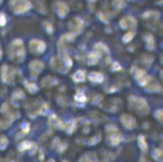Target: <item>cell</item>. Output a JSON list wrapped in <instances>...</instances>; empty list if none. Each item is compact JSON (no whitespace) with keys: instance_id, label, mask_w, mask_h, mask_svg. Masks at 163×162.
Segmentation results:
<instances>
[{"instance_id":"10","label":"cell","mask_w":163,"mask_h":162,"mask_svg":"<svg viewBox=\"0 0 163 162\" xmlns=\"http://www.w3.org/2000/svg\"><path fill=\"white\" fill-rule=\"evenodd\" d=\"M89 78L93 82L100 83L102 82L103 80H104V76L102 75V73L93 72V73H90V74L89 75Z\"/></svg>"},{"instance_id":"7","label":"cell","mask_w":163,"mask_h":162,"mask_svg":"<svg viewBox=\"0 0 163 162\" xmlns=\"http://www.w3.org/2000/svg\"><path fill=\"white\" fill-rule=\"evenodd\" d=\"M29 66H30L31 69L34 70V71L37 72V73H39L42 70L44 67V64L41 61H32L29 64Z\"/></svg>"},{"instance_id":"4","label":"cell","mask_w":163,"mask_h":162,"mask_svg":"<svg viewBox=\"0 0 163 162\" xmlns=\"http://www.w3.org/2000/svg\"><path fill=\"white\" fill-rule=\"evenodd\" d=\"M131 71L134 73L135 78L137 80L140 84L141 85H144L147 83V80H148V76L145 73V72H144L143 70H142L141 69H139V68L136 67H133Z\"/></svg>"},{"instance_id":"18","label":"cell","mask_w":163,"mask_h":162,"mask_svg":"<svg viewBox=\"0 0 163 162\" xmlns=\"http://www.w3.org/2000/svg\"><path fill=\"white\" fill-rule=\"evenodd\" d=\"M2 2V0H0V5H1V3Z\"/></svg>"},{"instance_id":"13","label":"cell","mask_w":163,"mask_h":162,"mask_svg":"<svg viewBox=\"0 0 163 162\" xmlns=\"http://www.w3.org/2000/svg\"><path fill=\"white\" fill-rule=\"evenodd\" d=\"M133 35H134V34H133V32H129L128 33H126V34L124 35L123 38V41L124 42H129L131 40L133 39Z\"/></svg>"},{"instance_id":"1","label":"cell","mask_w":163,"mask_h":162,"mask_svg":"<svg viewBox=\"0 0 163 162\" xmlns=\"http://www.w3.org/2000/svg\"><path fill=\"white\" fill-rule=\"evenodd\" d=\"M9 57L12 60L17 62H21L24 60L25 51L23 42L20 39L15 40L9 47Z\"/></svg>"},{"instance_id":"2","label":"cell","mask_w":163,"mask_h":162,"mask_svg":"<svg viewBox=\"0 0 163 162\" xmlns=\"http://www.w3.org/2000/svg\"><path fill=\"white\" fill-rule=\"evenodd\" d=\"M10 6L15 13L22 14L31 9L32 3L29 0H11Z\"/></svg>"},{"instance_id":"15","label":"cell","mask_w":163,"mask_h":162,"mask_svg":"<svg viewBox=\"0 0 163 162\" xmlns=\"http://www.w3.org/2000/svg\"><path fill=\"white\" fill-rule=\"evenodd\" d=\"M6 23V17L4 13H0V25L4 26Z\"/></svg>"},{"instance_id":"6","label":"cell","mask_w":163,"mask_h":162,"mask_svg":"<svg viewBox=\"0 0 163 162\" xmlns=\"http://www.w3.org/2000/svg\"><path fill=\"white\" fill-rule=\"evenodd\" d=\"M56 9H57V14L61 18H64L65 16H66L69 11L66 4L62 2H56Z\"/></svg>"},{"instance_id":"8","label":"cell","mask_w":163,"mask_h":162,"mask_svg":"<svg viewBox=\"0 0 163 162\" xmlns=\"http://www.w3.org/2000/svg\"><path fill=\"white\" fill-rule=\"evenodd\" d=\"M101 57V54L98 52H91V53L88 55V64L90 65H93L96 64L98 61V60Z\"/></svg>"},{"instance_id":"11","label":"cell","mask_w":163,"mask_h":162,"mask_svg":"<svg viewBox=\"0 0 163 162\" xmlns=\"http://www.w3.org/2000/svg\"><path fill=\"white\" fill-rule=\"evenodd\" d=\"M73 78L75 80V81H84L85 79V73L83 70H78L73 74Z\"/></svg>"},{"instance_id":"3","label":"cell","mask_w":163,"mask_h":162,"mask_svg":"<svg viewBox=\"0 0 163 162\" xmlns=\"http://www.w3.org/2000/svg\"><path fill=\"white\" fill-rule=\"evenodd\" d=\"M29 47L31 51L35 54L43 53L46 48V45L43 41L36 39H33L30 41Z\"/></svg>"},{"instance_id":"12","label":"cell","mask_w":163,"mask_h":162,"mask_svg":"<svg viewBox=\"0 0 163 162\" xmlns=\"http://www.w3.org/2000/svg\"><path fill=\"white\" fill-rule=\"evenodd\" d=\"M145 41H146L147 43V48H154V40H153V37H152V35L149 34L145 37Z\"/></svg>"},{"instance_id":"19","label":"cell","mask_w":163,"mask_h":162,"mask_svg":"<svg viewBox=\"0 0 163 162\" xmlns=\"http://www.w3.org/2000/svg\"><path fill=\"white\" fill-rule=\"evenodd\" d=\"M90 2H93V1H95V0H90Z\"/></svg>"},{"instance_id":"14","label":"cell","mask_w":163,"mask_h":162,"mask_svg":"<svg viewBox=\"0 0 163 162\" xmlns=\"http://www.w3.org/2000/svg\"><path fill=\"white\" fill-rule=\"evenodd\" d=\"M44 25H45V29H46V31L48 32V33H51V32H53V27H52L51 24L48 22V21H45V22H44Z\"/></svg>"},{"instance_id":"5","label":"cell","mask_w":163,"mask_h":162,"mask_svg":"<svg viewBox=\"0 0 163 162\" xmlns=\"http://www.w3.org/2000/svg\"><path fill=\"white\" fill-rule=\"evenodd\" d=\"M136 19L133 17H126V18H122L120 21V27L123 29H134L136 27Z\"/></svg>"},{"instance_id":"17","label":"cell","mask_w":163,"mask_h":162,"mask_svg":"<svg viewBox=\"0 0 163 162\" xmlns=\"http://www.w3.org/2000/svg\"><path fill=\"white\" fill-rule=\"evenodd\" d=\"M2 48H1V46H0V59L2 58Z\"/></svg>"},{"instance_id":"9","label":"cell","mask_w":163,"mask_h":162,"mask_svg":"<svg viewBox=\"0 0 163 162\" xmlns=\"http://www.w3.org/2000/svg\"><path fill=\"white\" fill-rule=\"evenodd\" d=\"M73 25H70V28L73 29V30L74 31V32H77V33L81 32V31L83 29V24H84L83 23V21H81L80 18H76L75 19H74V22H73Z\"/></svg>"},{"instance_id":"16","label":"cell","mask_w":163,"mask_h":162,"mask_svg":"<svg viewBox=\"0 0 163 162\" xmlns=\"http://www.w3.org/2000/svg\"><path fill=\"white\" fill-rule=\"evenodd\" d=\"M113 68L114 70H119L121 69V67L117 62H114L113 64Z\"/></svg>"}]
</instances>
